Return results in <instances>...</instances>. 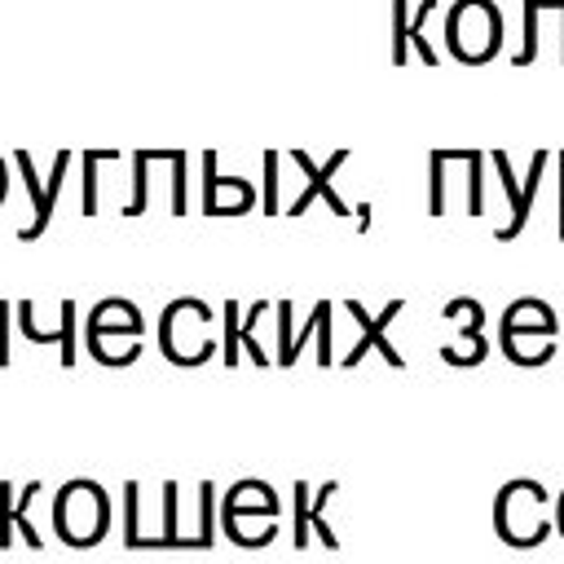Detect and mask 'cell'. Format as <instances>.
<instances>
[{
  "label": "cell",
  "mask_w": 564,
  "mask_h": 564,
  "mask_svg": "<svg viewBox=\"0 0 564 564\" xmlns=\"http://www.w3.org/2000/svg\"><path fill=\"white\" fill-rule=\"evenodd\" d=\"M79 308H75V300H62V308H57V317H62V352H57V361L70 370L75 366V357H79V348H75V326H79V317H75Z\"/></svg>",
  "instance_id": "28"
},
{
  "label": "cell",
  "mask_w": 564,
  "mask_h": 564,
  "mask_svg": "<svg viewBox=\"0 0 564 564\" xmlns=\"http://www.w3.org/2000/svg\"><path fill=\"white\" fill-rule=\"evenodd\" d=\"M489 163H494V172H498V181H502V189H507V203H511V220H507V225H498V229H494V238H498V242H511V238H520V234H524V225H529V212H533V198H538V189H542V176H546L551 154H546V150H538V154H533V163H529V176H524V181H516L511 159H507L502 150H494V154H489Z\"/></svg>",
  "instance_id": "5"
},
{
  "label": "cell",
  "mask_w": 564,
  "mask_h": 564,
  "mask_svg": "<svg viewBox=\"0 0 564 564\" xmlns=\"http://www.w3.org/2000/svg\"><path fill=\"white\" fill-rule=\"evenodd\" d=\"M9 313H13L9 300H0V370L13 361V352H9Z\"/></svg>",
  "instance_id": "36"
},
{
  "label": "cell",
  "mask_w": 564,
  "mask_h": 564,
  "mask_svg": "<svg viewBox=\"0 0 564 564\" xmlns=\"http://www.w3.org/2000/svg\"><path fill=\"white\" fill-rule=\"evenodd\" d=\"M172 216H185L189 212V154L185 150H172V198H167Z\"/></svg>",
  "instance_id": "24"
},
{
  "label": "cell",
  "mask_w": 564,
  "mask_h": 564,
  "mask_svg": "<svg viewBox=\"0 0 564 564\" xmlns=\"http://www.w3.org/2000/svg\"><path fill=\"white\" fill-rule=\"evenodd\" d=\"M502 330H538V335H555V330H560V317H555V308H551L546 300L524 295V300H516V304L502 308Z\"/></svg>",
  "instance_id": "14"
},
{
  "label": "cell",
  "mask_w": 564,
  "mask_h": 564,
  "mask_svg": "<svg viewBox=\"0 0 564 564\" xmlns=\"http://www.w3.org/2000/svg\"><path fill=\"white\" fill-rule=\"evenodd\" d=\"M137 502H141V485H137V480H128V485H123V516H128L123 542H128L132 551H137V546H141V538H145V533H141V520H137Z\"/></svg>",
  "instance_id": "32"
},
{
  "label": "cell",
  "mask_w": 564,
  "mask_h": 564,
  "mask_svg": "<svg viewBox=\"0 0 564 564\" xmlns=\"http://www.w3.org/2000/svg\"><path fill=\"white\" fill-rule=\"evenodd\" d=\"M485 154L467 145V216H485Z\"/></svg>",
  "instance_id": "21"
},
{
  "label": "cell",
  "mask_w": 564,
  "mask_h": 564,
  "mask_svg": "<svg viewBox=\"0 0 564 564\" xmlns=\"http://www.w3.org/2000/svg\"><path fill=\"white\" fill-rule=\"evenodd\" d=\"M498 348L511 366H546L555 357V335H538V330H502Z\"/></svg>",
  "instance_id": "13"
},
{
  "label": "cell",
  "mask_w": 564,
  "mask_h": 564,
  "mask_svg": "<svg viewBox=\"0 0 564 564\" xmlns=\"http://www.w3.org/2000/svg\"><path fill=\"white\" fill-rule=\"evenodd\" d=\"M256 207V185L242 176H220L216 154H203V216H247Z\"/></svg>",
  "instance_id": "8"
},
{
  "label": "cell",
  "mask_w": 564,
  "mask_h": 564,
  "mask_svg": "<svg viewBox=\"0 0 564 564\" xmlns=\"http://www.w3.org/2000/svg\"><path fill=\"white\" fill-rule=\"evenodd\" d=\"M555 163H560V185H564V154H560V159H555Z\"/></svg>",
  "instance_id": "40"
},
{
  "label": "cell",
  "mask_w": 564,
  "mask_h": 564,
  "mask_svg": "<svg viewBox=\"0 0 564 564\" xmlns=\"http://www.w3.org/2000/svg\"><path fill=\"white\" fill-rule=\"evenodd\" d=\"M427 167H432V185H427V216H445V159L441 150L427 154Z\"/></svg>",
  "instance_id": "31"
},
{
  "label": "cell",
  "mask_w": 564,
  "mask_h": 564,
  "mask_svg": "<svg viewBox=\"0 0 564 564\" xmlns=\"http://www.w3.org/2000/svg\"><path fill=\"white\" fill-rule=\"evenodd\" d=\"M335 494H339V485H335V480H326V485L313 494V502H308V529H313V533L322 538V546H330V551L339 546V542H335V529L326 524V502H330Z\"/></svg>",
  "instance_id": "20"
},
{
  "label": "cell",
  "mask_w": 564,
  "mask_h": 564,
  "mask_svg": "<svg viewBox=\"0 0 564 564\" xmlns=\"http://www.w3.org/2000/svg\"><path fill=\"white\" fill-rule=\"evenodd\" d=\"M357 229H361V234L370 229V203H361V207H357Z\"/></svg>",
  "instance_id": "37"
},
{
  "label": "cell",
  "mask_w": 564,
  "mask_h": 564,
  "mask_svg": "<svg viewBox=\"0 0 564 564\" xmlns=\"http://www.w3.org/2000/svg\"><path fill=\"white\" fill-rule=\"evenodd\" d=\"M278 150H264V216H278Z\"/></svg>",
  "instance_id": "34"
},
{
  "label": "cell",
  "mask_w": 564,
  "mask_h": 564,
  "mask_svg": "<svg viewBox=\"0 0 564 564\" xmlns=\"http://www.w3.org/2000/svg\"><path fill=\"white\" fill-rule=\"evenodd\" d=\"M291 494H295V529H291V538H295V551H304L308 538H313V529H308V502H313V494H308L304 480H295Z\"/></svg>",
  "instance_id": "30"
},
{
  "label": "cell",
  "mask_w": 564,
  "mask_h": 564,
  "mask_svg": "<svg viewBox=\"0 0 564 564\" xmlns=\"http://www.w3.org/2000/svg\"><path fill=\"white\" fill-rule=\"evenodd\" d=\"M291 163H295V167L308 176V185H304V189L291 198L286 216H304V212L313 207V198H322V203H326L335 216H348V203H344V198H339V189H335V172L348 163V150H335L326 163H313L304 150H291Z\"/></svg>",
  "instance_id": "6"
},
{
  "label": "cell",
  "mask_w": 564,
  "mask_h": 564,
  "mask_svg": "<svg viewBox=\"0 0 564 564\" xmlns=\"http://www.w3.org/2000/svg\"><path fill=\"white\" fill-rule=\"evenodd\" d=\"M220 511H256V516H278V494L264 480H238L220 498Z\"/></svg>",
  "instance_id": "17"
},
{
  "label": "cell",
  "mask_w": 564,
  "mask_h": 564,
  "mask_svg": "<svg viewBox=\"0 0 564 564\" xmlns=\"http://www.w3.org/2000/svg\"><path fill=\"white\" fill-rule=\"evenodd\" d=\"M212 507H216V485L203 480L198 485V520H203V542L212 546Z\"/></svg>",
  "instance_id": "35"
},
{
  "label": "cell",
  "mask_w": 564,
  "mask_h": 564,
  "mask_svg": "<svg viewBox=\"0 0 564 564\" xmlns=\"http://www.w3.org/2000/svg\"><path fill=\"white\" fill-rule=\"evenodd\" d=\"M4 194H9V167H4V159H0V203H4Z\"/></svg>",
  "instance_id": "38"
},
{
  "label": "cell",
  "mask_w": 564,
  "mask_h": 564,
  "mask_svg": "<svg viewBox=\"0 0 564 564\" xmlns=\"http://www.w3.org/2000/svg\"><path fill=\"white\" fill-rule=\"evenodd\" d=\"M150 203V150L132 154V198L119 203V216H141Z\"/></svg>",
  "instance_id": "19"
},
{
  "label": "cell",
  "mask_w": 564,
  "mask_h": 564,
  "mask_svg": "<svg viewBox=\"0 0 564 564\" xmlns=\"http://www.w3.org/2000/svg\"><path fill=\"white\" fill-rule=\"evenodd\" d=\"M485 357H489L485 335H463L454 348H441V361H449V366H480Z\"/></svg>",
  "instance_id": "27"
},
{
  "label": "cell",
  "mask_w": 564,
  "mask_h": 564,
  "mask_svg": "<svg viewBox=\"0 0 564 564\" xmlns=\"http://www.w3.org/2000/svg\"><path fill=\"white\" fill-rule=\"evenodd\" d=\"M220 529L238 546H269L278 538V520L273 516H256V511H220Z\"/></svg>",
  "instance_id": "16"
},
{
  "label": "cell",
  "mask_w": 564,
  "mask_h": 564,
  "mask_svg": "<svg viewBox=\"0 0 564 564\" xmlns=\"http://www.w3.org/2000/svg\"><path fill=\"white\" fill-rule=\"evenodd\" d=\"M220 322H225V366L234 370L242 361V339H238V326H242V313H238V300H225L220 304Z\"/></svg>",
  "instance_id": "26"
},
{
  "label": "cell",
  "mask_w": 564,
  "mask_h": 564,
  "mask_svg": "<svg viewBox=\"0 0 564 564\" xmlns=\"http://www.w3.org/2000/svg\"><path fill=\"white\" fill-rule=\"evenodd\" d=\"M436 9H441V0H419L414 18H405V0H392V62L397 66H405V53L410 48L419 53L423 66H436L441 62V53L432 48V40L423 35V26H427V18H436Z\"/></svg>",
  "instance_id": "9"
},
{
  "label": "cell",
  "mask_w": 564,
  "mask_h": 564,
  "mask_svg": "<svg viewBox=\"0 0 564 564\" xmlns=\"http://www.w3.org/2000/svg\"><path fill=\"white\" fill-rule=\"evenodd\" d=\"M13 163H18V176H22L26 194H31V220L18 229V238H22V242H35V238L48 229V220H53V203H48V189L40 185V176H35L31 154H26V150H18V154H13Z\"/></svg>",
  "instance_id": "12"
},
{
  "label": "cell",
  "mask_w": 564,
  "mask_h": 564,
  "mask_svg": "<svg viewBox=\"0 0 564 564\" xmlns=\"http://www.w3.org/2000/svg\"><path fill=\"white\" fill-rule=\"evenodd\" d=\"M84 348H88V357L93 361H101V366H132L137 357H141V339L137 335H84Z\"/></svg>",
  "instance_id": "18"
},
{
  "label": "cell",
  "mask_w": 564,
  "mask_h": 564,
  "mask_svg": "<svg viewBox=\"0 0 564 564\" xmlns=\"http://www.w3.org/2000/svg\"><path fill=\"white\" fill-rule=\"evenodd\" d=\"M35 494H40V480H31L22 494H18V507H13V485L9 480H0V551H9L13 546V529L26 538V546H44V538L35 533V524H31V516H26V507L35 502Z\"/></svg>",
  "instance_id": "10"
},
{
  "label": "cell",
  "mask_w": 564,
  "mask_h": 564,
  "mask_svg": "<svg viewBox=\"0 0 564 564\" xmlns=\"http://www.w3.org/2000/svg\"><path fill=\"white\" fill-rule=\"evenodd\" d=\"M115 159H123V154L119 150H88L84 154V216L97 212V167L101 163H115Z\"/></svg>",
  "instance_id": "25"
},
{
  "label": "cell",
  "mask_w": 564,
  "mask_h": 564,
  "mask_svg": "<svg viewBox=\"0 0 564 564\" xmlns=\"http://www.w3.org/2000/svg\"><path fill=\"white\" fill-rule=\"evenodd\" d=\"M445 317L458 326V335H480V326H485V308H480V300H471V295L449 300V304H445Z\"/></svg>",
  "instance_id": "22"
},
{
  "label": "cell",
  "mask_w": 564,
  "mask_h": 564,
  "mask_svg": "<svg viewBox=\"0 0 564 564\" xmlns=\"http://www.w3.org/2000/svg\"><path fill=\"white\" fill-rule=\"evenodd\" d=\"M18 330H22L31 344H62V317H57V326H44V322L35 317V304H31V300L18 304Z\"/></svg>",
  "instance_id": "23"
},
{
  "label": "cell",
  "mask_w": 564,
  "mask_h": 564,
  "mask_svg": "<svg viewBox=\"0 0 564 564\" xmlns=\"http://www.w3.org/2000/svg\"><path fill=\"white\" fill-rule=\"evenodd\" d=\"M494 529L507 546H538L555 524L546 520V489L529 476L507 480L494 502Z\"/></svg>",
  "instance_id": "2"
},
{
  "label": "cell",
  "mask_w": 564,
  "mask_h": 564,
  "mask_svg": "<svg viewBox=\"0 0 564 564\" xmlns=\"http://www.w3.org/2000/svg\"><path fill=\"white\" fill-rule=\"evenodd\" d=\"M141 330H145L141 308L132 300H119V295L93 304L88 317H84V335H137L141 339Z\"/></svg>",
  "instance_id": "11"
},
{
  "label": "cell",
  "mask_w": 564,
  "mask_h": 564,
  "mask_svg": "<svg viewBox=\"0 0 564 564\" xmlns=\"http://www.w3.org/2000/svg\"><path fill=\"white\" fill-rule=\"evenodd\" d=\"M273 313H278V357H273V361H278V366H291V335H295V330H291V304L278 300Z\"/></svg>",
  "instance_id": "33"
},
{
  "label": "cell",
  "mask_w": 564,
  "mask_h": 564,
  "mask_svg": "<svg viewBox=\"0 0 564 564\" xmlns=\"http://www.w3.org/2000/svg\"><path fill=\"white\" fill-rule=\"evenodd\" d=\"M335 308H330V300H317L313 304V313L304 317V326H300V335L291 339V357L308 344V339H317V366H335V339H330V326H335V317H330Z\"/></svg>",
  "instance_id": "15"
},
{
  "label": "cell",
  "mask_w": 564,
  "mask_h": 564,
  "mask_svg": "<svg viewBox=\"0 0 564 564\" xmlns=\"http://www.w3.org/2000/svg\"><path fill=\"white\" fill-rule=\"evenodd\" d=\"M344 308L357 317V326H361V339L352 344V352H344V357H339V366H344V370H352V366H357V361H361V357L375 348V352H383V361H388L392 370H401V366H405V357L392 348V339H388V326H392V317L405 308V300H388V308H383V313H375V317H370V313H366L357 300H348Z\"/></svg>",
  "instance_id": "7"
},
{
  "label": "cell",
  "mask_w": 564,
  "mask_h": 564,
  "mask_svg": "<svg viewBox=\"0 0 564 564\" xmlns=\"http://www.w3.org/2000/svg\"><path fill=\"white\" fill-rule=\"evenodd\" d=\"M53 529L66 546H97L110 529V498L97 480H66L53 494Z\"/></svg>",
  "instance_id": "1"
},
{
  "label": "cell",
  "mask_w": 564,
  "mask_h": 564,
  "mask_svg": "<svg viewBox=\"0 0 564 564\" xmlns=\"http://www.w3.org/2000/svg\"><path fill=\"white\" fill-rule=\"evenodd\" d=\"M555 529L564 533V494H560V511H555Z\"/></svg>",
  "instance_id": "39"
},
{
  "label": "cell",
  "mask_w": 564,
  "mask_h": 564,
  "mask_svg": "<svg viewBox=\"0 0 564 564\" xmlns=\"http://www.w3.org/2000/svg\"><path fill=\"white\" fill-rule=\"evenodd\" d=\"M445 48L463 66H480L502 48V13L494 0H458L445 13Z\"/></svg>",
  "instance_id": "3"
},
{
  "label": "cell",
  "mask_w": 564,
  "mask_h": 564,
  "mask_svg": "<svg viewBox=\"0 0 564 564\" xmlns=\"http://www.w3.org/2000/svg\"><path fill=\"white\" fill-rule=\"evenodd\" d=\"M538 18H542V9H538L533 0H524V44L511 53L516 66H529V62L538 57V35H542V31H538Z\"/></svg>",
  "instance_id": "29"
},
{
  "label": "cell",
  "mask_w": 564,
  "mask_h": 564,
  "mask_svg": "<svg viewBox=\"0 0 564 564\" xmlns=\"http://www.w3.org/2000/svg\"><path fill=\"white\" fill-rule=\"evenodd\" d=\"M207 322H212V308L203 300H194V295L172 300L159 317V352L172 366H203L216 352V339L207 335Z\"/></svg>",
  "instance_id": "4"
}]
</instances>
